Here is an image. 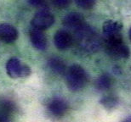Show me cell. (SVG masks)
I'll use <instances>...</instances> for the list:
<instances>
[{"label": "cell", "mask_w": 131, "mask_h": 122, "mask_svg": "<svg viewBox=\"0 0 131 122\" xmlns=\"http://www.w3.org/2000/svg\"><path fill=\"white\" fill-rule=\"evenodd\" d=\"M75 37L83 50L95 53L101 47V39L97 32L87 24H83L75 31Z\"/></svg>", "instance_id": "cell-1"}, {"label": "cell", "mask_w": 131, "mask_h": 122, "mask_svg": "<svg viewBox=\"0 0 131 122\" xmlns=\"http://www.w3.org/2000/svg\"><path fill=\"white\" fill-rule=\"evenodd\" d=\"M87 82V74L83 67L73 64L67 71V83L68 88L72 92L81 90Z\"/></svg>", "instance_id": "cell-2"}, {"label": "cell", "mask_w": 131, "mask_h": 122, "mask_svg": "<svg viewBox=\"0 0 131 122\" xmlns=\"http://www.w3.org/2000/svg\"><path fill=\"white\" fill-rule=\"evenodd\" d=\"M122 25L114 20H107L104 23L102 32L103 37L106 44L122 42Z\"/></svg>", "instance_id": "cell-3"}, {"label": "cell", "mask_w": 131, "mask_h": 122, "mask_svg": "<svg viewBox=\"0 0 131 122\" xmlns=\"http://www.w3.org/2000/svg\"><path fill=\"white\" fill-rule=\"evenodd\" d=\"M7 74L12 78L28 76L31 74V69L27 64H24L17 58H12L7 62Z\"/></svg>", "instance_id": "cell-4"}, {"label": "cell", "mask_w": 131, "mask_h": 122, "mask_svg": "<svg viewBox=\"0 0 131 122\" xmlns=\"http://www.w3.org/2000/svg\"><path fill=\"white\" fill-rule=\"evenodd\" d=\"M54 22V15L48 9H41L35 15L32 20V28L43 31L50 27Z\"/></svg>", "instance_id": "cell-5"}, {"label": "cell", "mask_w": 131, "mask_h": 122, "mask_svg": "<svg viewBox=\"0 0 131 122\" xmlns=\"http://www.w3.org/2000/svg\"><path fill=\"white\" fill-rule=\"evenodd\" d=\"M106 51L108 55L115 59H127L129 56V49L123 41L106 44Z\"/></svg>", "instance_id": "cell-6"}, {"label": "cell", "mask_w": 131, "mask_h": 122, "mask_svg": "<svg viewBox=\"0 0 131 122\" xmlns=\"http://www.w3.org/2000/svg\"><path fill=\"white\" fill-rule=\"evenodd\" d=\"M84 24V20L82 15L77 12L69 13L67 15H66L63 19V25L68 29L73 30L75 32L80 26Z\"/></svg>", "instance_id": "cell-7"}, {"label": "cell", "mask_w": 131, "mask_h": 122, "mask_svg": "<svg viewBox=\"0 0 131 122\" xmlns=\"http://www.w3.org/2000/svg\"><path fill=\"white\" fill-rule=\"evenodd\" d=\"M48 108L49 111L56 116H61L67 112L68 105L67 103L60 97H54L49 101Z\"/></svg>", "instance_id": "cell-8"}, {"label": "cell", "mask_w": 131, "mask_h": 122, "mask_svg": "<svg viewBox=\"0 0 131 122\" xmlns=\"http://www.w3.org/2000/svg\"><path fill=\"white\" fill-rule=\"evenodd\" d=\"M18 37V32L15 28L9 24L0 25V39L4 43H10L15 42Z\"/></svg>", "instance_id": "cell-9"}, {"label": "cell", "mask_w": 131, "mask_h": 122, "mask_svg": "<svg viewBox=\"0 0 131 122\" xmlns=\"http://www.w3.org/2000/svg\"><path fill=\"white\" fill-rule=\"evenodd\" d=\"M54 41L56 48L61 49V50L68 48L72 43V38L71 37V35L67 31L64 30L58 31L56 33L54 37Z\"/></svg>", "instance_id": "cell-10"}, {"label": "cell", "mask_w": 131, "mask_h": 122, "mask_svg": "<svg viewBox=\"0 0 131 122\" xmlns=\"http://www.w3.org/2000/svg\"><path fill=\"white\" fill-rule=\"evenodd\" d=\"M31 42L32 45L38 50H44L47 47V39L43 31L32 28L30 31Z\"/></svg>", "instance_id": "cell-11"}, {"label": "cell", "mask_w": 131, "mask_h": 122, "mask_svg": "<svg viewBox=\"0 0 131 122\" xmlns=\"http://www.w3.org/2000/svg\"><path fill=\"white\" fill-rule=\"evenodd\" d=\"M49 66L54 73L61 75L66 71V64L61 59L58 57H52L49 59Z\"/></svg>", "instance_id": "cell-12"}, {"label": "cell", "mask_w": 131, "mask_h": 122, "mask_svg": "<svg viewBox=\"0 0 131 122\" xmlns=\"http://www.w3.org/2000/svg\"><path fill=\"white\" fill-rule=\"evenodd\" d=\"M112 86V79L107 75H102L96 80L95 87L100 92L108 90Z\"/></svg>", "instance_id": "cell-13"}, {"label": "cell", "mask_w": 131, "mask_h": 122, "mask_svg": "<svg viewBox=\"0 0 131 122\" xmlns=\"http://www.w3.org/2000/svg\"><path fill=\"white\" fill-rule=\"evenodd\" d=\"M101 103L105 107L112 108L116 106V104L117 103V99L114 97H105L101 100Z\"/></svg>", "instance_id": "cell-14"}, {"label": "cell", "mask_w": 131, "mask_h": 122, "mask_svg": "<svg viewBox=\"0 0 131 122\" xmlns=\"http://www.w3.org/2000/svg\"><path fill=\"white\" fill-rule=\"evenodd\" d=\"M76 4H77L78 6H79L82 9H90L95 6V2L93 1V0H77Z\"/></svg>", "instance_id": "cell-15"}, {"label": "cell", "mask_w": 131, "mask_h": 122, "mask_svg": "<svg viewBox=\"0 0 131 122\" xmlns=\"http://www.w3.org/2000/svg\"><path fill=\"white\" fill-rule=\"evenodd\" d=\"M29 4L36 8H42V9H47V4L44 1H41V0H32V1H29Z\"/></svg>", "instance_id": "cell-16"}, {"label": "cell", "mask_w": 131, "mask_h": 122, "mask_svg": "<svg viewBox=\"0 0 131 122\" xmlns=\"http://www.w3.org/2000/svg\"><path fill=\"white\" fill-rule=\"evenodd\" d=\"M52 4L57 8H67L71 4V2L68 0H54L52 2Z\"/></svg>", "instance_id": "cell-17"}, {"label": "cell", "mask_w": 131, "mask_h": 122, "mask_svg": "<svg viewBox=\"0 0 131 122\" xmlns=\"http://www.w3.org/2000/svg\"><path fill=\"white\" fill-rule=\"evenodd\" d=\"M123 122H131V115L130 116H129L128 118H126L125 120L123 121Z\"/></svg>", "instance_id": "cell-18"}, {"label": "cell", "mask_w": 131, "mask_h": 122, "mask_svg": "<svg viewBox=\"0 0 131 122\" xmlns=\"http://www.w3.org/2000/svg\"><path fill=\"white\" fill-rule=\"evenodd\" d=\"M129 39H130V41H131V28H130V30H129Z\"/></svg>", "instance_id": "cell-19"}]
</instances>
